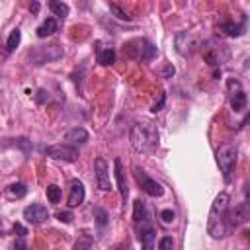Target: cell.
<instances>
[{"label": "cell", "mask_w": 250, "mask_h": 250, "mask_svg": "<svg viewBox=\"0 0 250 250\" xmlns=\"http://www.w3.org/2000/svg\"><path fill=\"white\" fill-rule=\"evenodd\" d=\"M131 145L137 152L148 154L158 148V129L150 121H139L131 129Z\"/></svg>", "instance_id": "obj_1"}, {"label": "cell", "mask_w": 250, "mask_h": 250, "mask_svg": "<svg viewBox=\"0 0 250 250\" xmlns=\"http://www.w3.org/2000/svg\"><path fill=\"white\" fill-rule=\"evenodd\" d=\"M229 209V193L221 191L215 201L211 203L209 217H207V232L213 238H223L225 236V213Z\"/></svg>", "instance_id": "obj_2"}, {"label": "cell", "mask_w": 250, "mask_h": 250, "mask_svg": "<svg viewBox=\"0 0 250 250\" xmlns=\"http://www.w3.org/2000/svg\"><path fill=\"white\" fill-rule=\"evenodd\" d=\"M215 158H217L219 170L223 172L225 182H230V176H232V170H234L236 158H238V146H236L234 143H223V145L217 148Z\"/></svg>", "instance_id": "obj_3"}, {"label": "cell", "mask_w": 250, "mask_h": 250, "mask_svg": "<svg viewBox=\"0 0 250 250\" xmlns=\"http://www.w3.org/2000/svg\"><path fill=\"white\" fill-rule=\"evenodd\" d=\"M64 51L62 47L59 45H47V47H33L29 53H27V61L31 64H45V62H53V61H59L62 59Z\"/></svg>", "instance_id": "obj_4"}, {"label": "cell", "mask_w": 250, "mask_h": 250, "mask_svg": "<svg viewBox=\"0 0 250 250\" xmlns=\"http://www.w3.org/2000/svg\"><path fill=\"white\" fill-rule=\"evenodd\" d=\"M123 55L129 59H141V61H150L156 55V47L148 43L146 39H133L123 47Z\"/></svg>", "instance_id": "obj_5"}, {"label": "cell", "mask_w": 250, "mask_h": 250, "mask_svg": "<svg viewBox=\"0 0 250 250\" xmlns=\"http://www.w3.org/2000/svg\"><path fill=\"white\" fill-rule=\"evenodd\" d=\"M45 154L49 158H55V160H64V162H74L78 158V148L74 145H53V146H47L45 148Z\"/></svg>", "instance_id": "obj_6"}, {"label": "cell", "mask_w": 250, "mask_h": 250, "mask_svg": "<svg viewBox=\"0 0 250 250\" xmlns=\"http://www.w3.org/2000/svg\"><path fill=\"white\" fill-rule=\"evenodd\" d=\"M135 178H137V182L141 184V188H143V191H145L146 195H150V197H160V195L164 193V188H162L156 180H152L150 176H146L145 170L135 168Z\"/></svg>", "instance_id": "obj_7"}, {"label": "cell", "mask_w": 250, "mask_h": 250, "mask_svg": "<svg viewBox=\"0 0 250 250\" xmlns=\"http://www.w3.org/2000/svg\"><path fill=\"white\" fill-rule=\"evenodd\" d=\"M135 230H137V238L139 242L145 246V248H152L154 244V236H156V230L150 223V219H143V221H137L135 223Z\"/></svg>", "instance_id": "obj_8"}, {"label": "cell", "mask_w": 250, "mask_h": 250, "mask_svg": "<svg viewBox=\"0 0 250 250\" xmlns=\"http://www.w3.org/2000/svg\"><path fill=\"white\" fill-rule=\"evenodd\" d=\"M94 172H96V184L100 191H111V180H109V166L104 158L94 160Z\"/></svg>", "instance_id": "obj_9"}, {"label": "cell", "mask_w": 250, "mask_h": 250, "mask_svg": "<svg viewBox=\"0 0 250 250\" xmlns=\"http://www.w3.org/2000/svg\"><path fill=\"white\" fill-rule=\"evenodd\" d=\"M229 92H230V107H232V111L246 109V94L240 88L238 80H229Z\"/></svg>", "instance_id": "obj_10"}, {"label": "cell", "mask_w": 250, "mask_h": 250, "mask_svg": "<svg viewBox=\"0 0 250 250\" xmlns=\"http://www.w3.org/2000/svg\"><path fill=\"white\" fill-rule=\"evenodd\" d=\"M23 219H25L27 223H31V225H41L43 221L49 219V211H47L45 205L33 203V205H27V207L23 209Z\"/></svg>", "instance_id": "obj_11"}, {"label": "cell", "mask_w": 250, "mask_h": 250, "mask_svg": "<svg viewBox=\"0 0 250 250\" xmlns=\"http://www.w3.org/2000/svg\"><path fill=\"white\" fill-rule=\"evenodd\" d=\"M174 45H176V51L182 57H188L195 47V39L189 31H178L176 37H174Z\"/></svg>", "instance_id": "obj_12"}, {"label": "cell", "mask_w": 250, "mask_h": 250, "mask_svg": "<svg viewBox=\"0 0 250 250\" xmlns=\"http://www.w3.org/2000/svg\"><path fill=\"white\" fill-rule=\"evenodd\" d=\"M248 221V205L246 203H238L229 215H225V223L229 227H240Z\"/></svg>", "instance_id": "obj_13"}, {"label": "cell", "mask_w": 250, "mask_h": 250, "mask_svg": "<svg viewBox=\"0 0 250 250\" xmlns=\"http://www.w3.org/2000/svg\"><path fill=\"white\" fill-rule=\"evenodd\" d=\"M113 168H115V180H117V188H119V193H121V199L123 203L127 201L129 197V188H127V178H125V168H123V162L119 158L113 160Z\"/></svg>", "instance_id": "obj_14"}, {"label": "cell", "mask_w": 250, "mask_h": 250, "mask_svg": "<svg viewBox=\"0 0 250 250\" xmlns=\"http://www.w3.org/2000/svg\"><path fill=\"white\" fill-rule=\"evenodd\" d=\"M96 61L102 64V66H109L115 62V51L111 47H107L105 43L102 41H96Z\"/></svg>", "instance_id": "obj_15"}, {"label": "cell", "mask_w": 250, "mask_h": 250, "mask_svg": "<svg viewBox=\"0 0 250 250\" xmlns=\"http://www.w3.org/2000/svg\"><path fill=\"white\" fill-rule=\"evenodd\" d=\"M86 197V189L84 184L80 180H72L70 182V191H68V207H78Z\"/></svg>", "instance_id": "obj_16"}, {"label": "cell", "mask_w": 250, "mask_h": 250, "mask_svg": "<svg viewBox=\"0 0 250 250\" xmlns=\"http://www.w3.org/2000/svg\"><path fill=\"white\" fill-rule=\"evenodd\" d=\"M221 47H223V45H215L213 41H207V43L201 47L203 59H205V62H207L209 66H217V64L221 62V55H219Z\"/></svg>", "instance_id": "obj_17"}, {"label": "cell", "mask_w": 250, "mask_h": 250, "mask_svg": "<svg viewBox=\"0 0 250 250\" xmlns=\"http://www.w3.org/2000/svg\"><path fill=\"white\" fill-rule=\"evenodd\" d=\"M88 131L86 129H82V127H74V129H70V131H66V135H64V141L68 143V145H74V146H78V145H86L88 143Z\"/></svg>", "instance_id": "obj_18"}, {"label": "cell", "mask_w": 250, "mask_h": 250, "mask_svg": "<svg viewBox=\"0 0 250 250\" xmlns=\"http://www.w3.org/2000/svg\"><path fill=\"white\" fill-rule=\"evenodd\" d=\"M221 29H223V33H227V35H230V37H238V35H242L244 29H246V18H242L240 23L223 21V23H221Z\"/></svg>", "instance_id": "obj_19"}, {"label": "cell", "mask_w": 250, "mask_h": 250, "mask_svg": "<svg viewBox=\"0 0 250 250\" xmlns=\"http://www.w3.org/2000/svg\"><path fill=\"white\" fill-rule=\"evenodd\" d=\"M57 27H59V23H57V20L55 18H47L39 27H37V37H49V35H53L55 31H57Z\"/></svg>", "instance_id": "obj_20"}, {"label": "cell", "mask_w": 250, "mask_h": 250, "mask_svg": "<svg viewBox=\"0 0 250 250\" xmlns=\"http://www.w3.org/2000/svg\"><path fill=\"white\" fill-rule=\"evenodd\" d=\"M49 8H51V12L57 16V18H61V20H64L66 16H68V6L62 2V0H49Z\"/></svg>", "instance_id": "obj_21"}, {"label": "cell", "mask_w": 250, "mask_h": 250, "mask_svg": "<svg viewBox=\"0 0 250 250\" xmlns=\"http://www.w3.org/2000/svg\"><path fill=\"white\" fill-rule=\"evenodd\" d=\"M143 219H148V211H146L145 201L137 199V201L133 203V221L137 223V221H143Z\"/></svg>", "instance_id": "obj_22"}, {"label": "cell", "mask_w": 250, "mask_h": 250, "mask_svg": "<svg viewBox=\"0 0 250 250\" xmlns=\"http://www.w3.org/2000/svg\"><path fill=\"white\" fill-rule=\"evenodd\" d=\"M20 41H21V31L16 27V29H12L10 31V35H8V41H6V51L8 53H12L18 45H20Z\"/></svg>", "instance_id": "obj_23"}, {"label": "cell", "mask_w": 250, "mask_h": 250, "mask_svg": "<svg viewBox=\"0 0 250 250\" xmlns=\"http://www.w3.org/2000/svg\"><path fill=\"white\" fill-rule=\"evenodd\" d=\"M25 193H27V188L23 184H12L8 188V197H12V199H21V197H25Z\"/></svg>", "instance_id": "obj_24"}, {"label": "cell", "mask_w": 250, "mask_h": 250, "mask_svg": "<svg viewBox=\"0 0 250 250\" xmlns=\"http://www.w3.org/2000/svg\"><path fill=\"white\" fill-rule=\"evenodd\" d=\"M61 195H62V191H61V188L59 186H49L47 188V199L51 201V203H59L61 201Z\"/></svg>", "instance_id": "obj_25"}, {"label": "cell", "mask_w": 250, "mask_h": 250, "mask_svg": "<svg viewBox=\"0 0 250 250\" xmlns=\"http://www.w3.org/2000/svg\"><path fill=\"white\" fill-rule=\"evenodd\" d=\"M174 219H176V213H174L172 209H162V211H160V221H162L164 225H172Z\"/></svg>", "instance_id": "obj_26"}, {"label": "cell", "mask_w": 250, "mask_h": 250, "mask_svg": "<svg viewBox=\"0 0 250 250\" xmlns=\"http://www.w3.org/2000/svg\"><path fill=\"white\" fill-rule=\"evenodd\" d=\"M94 217H96V221H98L100 227H104V225L107 223V213H105V209H102V207H94Z\"/></svg>", "instance_id": "obj_27"}, {"label": "cell", "mask_w": 250, "mask_h": 250, "mask_svg": "<svg viewBox=\"0 0 250 250\" xmlns=\"http://www.w3.org/2000/svg\"><path fill=\"white\" fill-rule=\"evenodd\" d=\"M109 10H111V12L115 14V18H117V20H121V21H129V20H131V18H129V16H127L119 6H115V4H109Z\"/></svg>", "instance_id": "obj_28"}, {"label": "cell", "mask_w": 250, "mask_h": 250, "mask_svg": "<svg viewBox=\"0 0 250 250\" xmlns=\"http://www.w3.org/2000/svg\"><path fill=\"white\" fill-rule=\"evenodd\" d=\"M92 242H94V240H92L88 234H82V238H80V240H76L74 248H76V250H82V248H90V246H92Z\"/></svg>", "instance_id": "obj_29"}, {"label": "cell", "mask_w": 250, "mask_h": 250, "mask_svg": "<svg viewBox=\"0 0 250 250\" xmlns=\"http://www.w3.org/2000/svg\"><path fill=\"white\" fill-rule=\"evenodd\" d=\"M164 102H166V94L162 92V94H160V98H158V102H154V104H152V107H150V111H152V113H156V111H160V109H162V105H164Z\"/></svg>", "instance_id": "obj_30"}, {"label": "cell", "mask_w": 250, "mask_h": 250, "mask_svg": "<svg viewBox=\"0 0 250 250\" xmlns=\"http://www.w3.org/2000/svg\"><path fill=\"white\" fill-rule=\"evenodd\" d=\"M158 248L160 250H166V248H174V240L170 236H164L160 242H158Z\"/></svg>", "instance_id": "obj_31"}, {"label": "cell", "mask_w": 250, "mask_h": 250, "mask_svg": "<svg viewBox=\"0 0 250 250\" xmlns=\"http://www.w3.org/2000/svg\"><path fill=\"white\" fill-rule=\"evenodd\" d=\"M57 219H59L61 223H70V221H72V215H70V211H59V213H57Z\"/></svg>", "instance_id": "obj_32"}, {"label": "cell", "mask_w": 250, "mask_h": 250, "mask_svg": "<svg viewBox=\"0 0 250 250\" xmlns=\"http://www.w3.org/2000/svg\"><path fill=\"white\" fill-rule=\"evenodd\" d=\"M14 232H18V236H25V234H27V229H25L23 225L16 223V225H14Z\"/></svg>", "instance_id": "obj_33"}, {"label": "cell", "mask_w": 250, "mask_h": 250, "mask_svg": "<svg viewBox=\"0 0 250 250\" xmlns=\"http://www.w3.org/2000/svg\"><path fill=\"white\" fill-rule=\"evenodd\" d=\"M47 100H49V92L39 90V92H37V102H39V104H45Z\"/></svg>", "instance_id": "obj_34"}, {"label": "cell", "mask_w": 250, "mask_h": 250, "mask_svg": "<svg viewBox=\"0 0 250 250\" xmlns=\"http://www.w3.org/2000/svg\"><path fill=\"white\" fill-rule=\"evenodd\" d=\"M29 10H31L33 14H37V12H39V2H37V0H31V4H29Z\"/></svg>", "instance_id": "obj_35"}, {"label": "cell", "mask_w": 250, "mask_h": 250, "mask_svg": "<svg viewBox=\"0 0 250 250\" xmlns=\"http://www.w3.org/2000/svg\"><path fill=\"white\" fill-rule=\"evenodd\" d=\"M14 246H16V248H25V242H23V240H16Z\"/></svg>", "instance_id": "obj_36"}]
</instances>
